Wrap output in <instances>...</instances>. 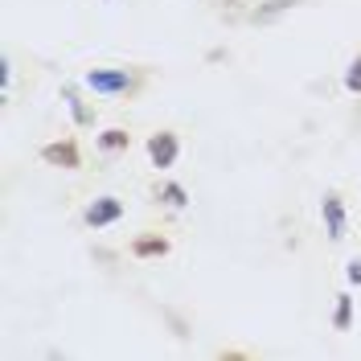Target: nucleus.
<instances>
[{
  "label": "nucleus",
  "instance_id": "obj_1",
  "mask_svg": "<svg viewBox=\"0 0 361 361\" xmlns=\"http://www.w3.org/2000/svg\"><path fill=\"white\" fill-rule=\"evenodd\" d=\"M87 87L94 90V94H128V90L135 87V78L128 70H90Z\"/></svg>",
  "mask_w": 361,
  "mask_h": 361
},
{
  "label": "nucleus",
  "instance_id": "obj_2",
  "mask_svg": "<svg viewBox=\"0 0 361 361\" xmlns=\"http://www.w3.org/2000/svg\"><path fill=\"white\" fill-rule=\"evenodd\" d=\"M177 135L173 132H160V135H152V144H148V157H152V164L157 169H173V160H177Z\"/></svg>",
  "mask_w": 361,
  "mask_h": 361
},
{
  "label": "nucleus",
  "instance_id": "obj_3",
  "mask_svg": "<svg viewBox=\"0 0 361 361\" xmlns=\"http://www.w3.org/2000/svg\"><path fill=\"white\" fill-rule=\"evenodd\" d=\"M119 214H123V205L115 202V197H99V202L87 209V226H111Z\"/></svg>",
  "mask_w": 361,
  "mask_h": 361
},
{
  "label": "nucleus",
  "instance_id": "obj_4",
  "mask_svg": "<svg viewBox=\"0 0 361 361\" xmlns=\"http://www.w3.org/2000/svg\"><path fill=\"white\" fill-rule=\"evenodd\" d=\"M324 222H329V238H333V243L345 238V209H341L337 193H329V197H324Z\"/></svg>",
  "mask_w": 361,
  "mask_h": 361
},
{
  "label": "nucleus",
  "instance_id": "obj_5",
  "mask_svg": "<svg viewBox=\"0 0 361 361\" xmlns=\"http://www.w3.org/2000/svg\"><path fill=\"white\" fill-rule=\"evenodd\" d=\"M49 164H66V169H78V152H74V144H49L42 152Z\"/></svg>",
  "mask_w": 361,
  "mask_h": 361
},
{
  "label": "nucleus",
  "instance_id": "obj_6",
  "mask_svg": "<svg viewBox=\"0 0 361 361\" xmlns=\"http://www.w3.org/2000/svg\"><path fill=\"white\" fill-rule=\"evenodd\" d=\"M292 4H300V0H267V4H263V8L255 13V21H259V25H267V21H275L279 13H288Z\"/></svg>",
  "mask_w": 361,
  "mask_h": 361
},
{
  "label": "nucleus",
  "instance_id": "obj_7",
  "mask_svg": "<svg viewBox=\"0 0 361 361\" xmlns=\"http://www.w3.org/2000/svg\"><path fill=\"white\" fill-rule=\"evenodd\" d=\"M333 324H337L341 333L353 324V300H349V295H337V316H333Z\"/></svg>",
  "mask_w": 361,
  "mask_h": 361
},
{
  "label": "nucleus",
  "instance_id": "obj_8",
  "mask_svg": "<svg viewBox=\"0 0 361 361\" xmlns=\"http://www.w3.org/2000/svg\"><path fill=\"white\" fill-rule=\"evenodd\" d=\"M132 250L140 255V259H152V255H164V250H169V243H164V238H140Z\"/></svg>",
  "mask_w": 361,
  "mask_h": 361
},
{
  "label": "nucleus",
  "instance_id": "obj_9",
  "mask_svg": "<svg viewBox=\"0 0 361 361\" xmlns=\"http://www.w3.org/2000/svg\"><path fill=\"white\" fill-rule=\"evenodd\" d=\"M107 152H115V148H128V132H119V128H111V132H103V140H99Z\"/></svg>",
  "mask_w": 361,
  "mask_h": 361
},
{
  "label": "nucleus",
  "instance_id": "obj_10",
  "mask_svg": "<svg viewBox=\"0 0 361 361\" xmlns=\"http://www.w3.org/2000/svg\"><path fill=\"white\" fill-rule=\"evenodd\" d=\"M62 99H66L70 103V111H74V119H78V123H90V115H87V107H82V103H78V94H74V90H62Z\"/></svg>",
  "mask_w": 361,
  "mask_h": 361
},
{
  "label": "nucleus",
  "instance_id": "obj_11",
  "mask_svg": "<svg viewBox=\"0 0 361 361\" xmlns=\"http://www.w3.org/2000/svg\"><path fill=\"white\" fill-rule=\"evenodd\" d=\"M345 90H353V94L361 90V58H353V66L345 74Z\"/></svg>",
  "mask_w": 361,
  "mask_h": 361
},
{
  "label": "nucleus",
  "instance_id": "obj_12",
  "mask_svg": "<svg viewBox=\"0 0 361 361\" xmlns=\"http://www.w3.org/2000/svg\"><path fill=\"white\" fill-rule=\"evenodd\" d=\"M164 202L169 205H185V189H180V185H164Z\"/></svg>",
  "mask_w": 361,
  "mask_h": 361
},
{
  "label": "nucleus",
  "instance_id": "obj_13",
  "mask_svg": "<svg viewBox=\"0 0 361 361\" xmlns=\"http://www.w3.org/2000/svg\"><path fill=\"white\" fill-rule=\"evenodd\" d=\"M349 279H353V283H361V259H353V263H349Z\"/></svg>",
  "mask_w": 361,
  "mask_h": 361
},
{
  "label": "nucleus",
  "instance_id": "obj_14",
  "mask_svg": "<svg viewBox=\"0 0 361 361\" xmlns=\"http://www.w3.org/2000/svg\"><path fill=\"white\" fill-rule=\"evenodd\" d=\"M107 4H115V0H107Z\"/></svg>",
  "mask_w": 361,
  "mask_h": 361
}]
</instances>
